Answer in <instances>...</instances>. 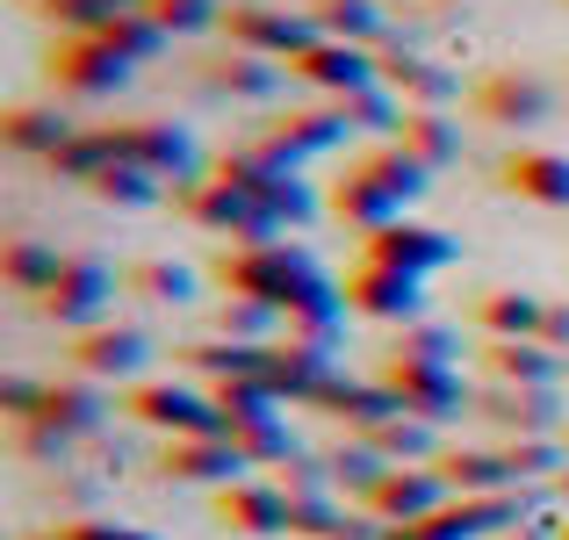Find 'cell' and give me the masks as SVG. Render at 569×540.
I'll use <instances>...</instances> for the list:
<instances>
[{
  "label": "cell",
  "mask_w": 569,
  "mask_h": 540,
  "mask_svg": "<svg viewBox=\"0 0 569 540\" xmlns=\"http://www.w3.org/2000/svg\"><path fill=\"white\" fill-rule=\"evenodd\" d=\"M498 368L505 374H556V360L533 353V347H498Z\"/></svg>",
  "instance_id": "obj_17"
},
{
  "label": "cell",
  "mask_w": 569,
  "mask_h": 540,
  "mask_svg": "<svg viewBox=\"0 0 569 540\" xmlns=\"http://www.w3.org/2000/svg\"><path fill=\"white\" fill-rule=\"evenodd\" d=\"M296 72H303V80H325V87H353V80H368L361 51H347V43H332V37H318L310 51H296Z\"/></svg>",
  "instance_id": "obj_7"
},
{
  "label": "cell",
  "mask_w": 569,
  "mask_h": 540,
  "mask_svg": "<svg viewBox=\"0 0 569 540\" xmlns=\"http://www.w3.org/2000/svg\"><path fill=\"white\" fill-rule=\"evenodd\" d=\"M217 519L238 527V533H281V527H289V498L246 483V490H223V498H217Z\"/></svg>",
  "instance_id": "obj_4"
},
{
  "label": "cell",
  "mask_w": 569,
  "mask_h": 540,
  "mask_svg": "<svg viewBox=\"0 0 569 540\" xmlns=\"http://www.w3.org/2000/svg\"><path fill=\"white\" fill-rule=\"evenodd\" d=\"M144 289L152 296H188V274L181 267H144Z\"/></svg>",
  "instance_id": "obj_19"
},
{
  "label": "cell",
  "mask_w": 569,
  "mask_h": 540,
  "mask_svg": "<svg viewBox=\"0 0 569 540\" xmlns=\"http://www.w3.org/2000/svg\"><path fill=\"white\" fill-rule=\"evenodd\" d=\"M231 469H238L231 447H202V440H181L167 454V476H188V483H202V476H231Z\"/></svg>",
  "instance_id": "obj_10"
},
{
  "label": "cell",
  "mask_w": 569,
  "mask_h": 540,
  "mask_svg": "<svg viewBox=\"0 0 569 540\" xmlns=\"http://www.w3.org/2000/svg\"><path fill=\"white\" fill-rule=\"evenodd\" d=\"M144 14L159 22V37H188V29H209L217 22V0H144Z\"/></svg>",
  "instance_id": "obj_12"
},
{
  "label": "cell",
  "mask_w": 569,
  "mask_h": 540,
  "mask_svg": "<svg viewBox=\"0 0 569 540\" xmlns=\"http://www.w3.org/2000/svg\"><path fill=\"white\" fill-rule=\"evenodd\" d=\"M318 29H332L339 37H376V8L368 0H318Z\"/></svg>",
  "instance_id": "obj_14"
},
{
  "label": "cell",
  "mask_w": 569,
  "mask_h": 540,
  "mask_svg": "<svg viewBox=\"0 0 569 540\" xmlns=\"http://www.w3.org/2000/svg\"><path fill=\"white\" fill-rule=\"evenodd\" d=\"M138 418H152V426H181L188 440H202V432H209V403L194 397V389H173V397H138Z\"/></svg>",
  "instance_id": "obj_8"
},
{
  "label": "cell",
  "mask_w": 569,
  "mask_h": 540,
  "mask_svg": "<svg viewBox=\"0 0 569 540\" xmlns=\"http://www.w3.org/2000/svg\"><path fill=\"white\" fill-rule=\"evenodd\" d=\"M548 318V303H533V296H483L476 303V324H483L490 339H533Z\"/></svg>",
  "instance_id": "obj_6"
},
{
  "label": "cell",
  "mask_w": 569,
  "mask_h": 540,
  "mask_svg": "<svg viewBox=\"0 0 569 540\" xmlns=\"http://www.w3.org/2000/svg\"><path fill=\"white\" fill-rule=\"evenodd\" d=\"M476 116H490V123H541L548 116V87L519 80V72H498V80L476 87Z\"/></svg>",
  "instance_id": "obj_2"
},
{
  "label": "cell",
  "mask_w": 569,
  "mask_h": 540,
  "mask_svg": "<svg viewBox=\"0 0 569 540\" xmlns=\"http://www.w3.org/2000/svg\"><path fill=\"white\" fill-rule=\"evenodd\" d=\"M101 296H109V274H101V267H87V260H66V274L43 289V303H51L58 318H87Z\"/></svg>",
  "instance_id": "obj_5"
},
{
  "label": "cell",
  "mask_w": 569,
  "mask_h": 540,
  "mask_svg": "<svg viewBox=\"0 0 569 540\" xmlns=\"http://www.w3.org/2000/svg\"><path fill=\"white\" fill-rule=\"evenodd\" d=\"M541 339H569V310L548 303V318H541Z\"/></svg>",
  "instance_id": "obj_20"
},
{
  "label": "cell",
  "mask_w": 569,
  "mask_h": 540,
  "mask_svg": "<svg viewBox=\"0 0 569 540\" xmlns=\"http://www.w3.org/2000/svg\"><path fill=\"white\" fill-rule=\"evenodd\" d=\"M353 303H361V310H411L403 267H361V281H353Z\"/></svg>",
  "instance_id": "obj_9"
},
{
  "label": "cell",
  "mask_w": 569,
  "mask_h": 540,
  "mask_svg": "<svg viewBox=\"0 0 569 540\" xmlns=\"http://www.w3.org/2000/svg\"><path fill=\"white\" fill-rule=\"evenodd\" d=\"M376 252H397V260H403V274H411L418 260H440L447 246H440V238H411V231H389V238H382Z\"/></svg>",
  "instance_id": "obj_16"
},
{
  "label": "cell",
  "mask_w": 569,
  "mask_h": 540,
  "mask_svg": "<svg viewBox=\"0 0 569 540\" xmlns=\"http://www.w3.org/2000/svg\"><path fill=\"white\" fill-rule=\"evenodd\" d=\"M498 188L541 209H569V159L562 152H512L498 159Z\"/></svg>",
  "instance_id": "obj_1"
},
{
  "label": "cell",
  "mask_w": 569,
  "mask_h": 540,
  "mask_svg": "<svg viewBox=\"0 0 569 540\" xmlns=\"http://www.w3.org/2000/svg\"><path fill=\"white\" fill-rule=\"evenodd\" d=\"M223 29H231L238 43H252V51H310V43H318L303 22H289V14H274V8H231Z\"/></svg>",
  "instance_id": "obj_3"
},
{
  "label": "cell",
  "mask_w": 569,
  "mask_h": 540,
  "mask_svg": "<svg viewBox=\"0 0 569 540\" xmlns=\"http://www.w3.org/2000/svg\"><path fill=\"white\" fill-rule=\"evenodd\" d=\"M58 274H66V260H58V252H43V246H22V238L8 246V281H14V289H51Z\"/></svg>",
  "instance_id": "obj_11"
},
{
  "label": "cell",
  "mask_w": 569,
  "mask_h": 540,
  "mask_svg": "<svg viewBox=\"0 0 569 540\" xmlns=\"http://www.w3.org/2000/svg\"><path fill=\"white\" fill-rule=\"evenodd\" d=\"M144 360V339L138 332H123V339H80V368H116V374H130Z\"/></svg>",
  "instance_id": "obj_13"
},
{
  "label": "cell",
  "mask_w": 569,
  "mask_h": 540,
  "mask_svg": "<svg viewBox=\"0 0 569 540\" xmlns=\"http://www.w3.org/2000/svg\"><path fill=\"white\" fill-rule=\"evenodd\" d=\"M217 80H223V87H267L274 72H267V66H246V58H231V66H217Z\"/></svg>",
  "instance_id": "obj_18"
},
{
  "label": "cell",
  "mask_w": 569,
  "mask_h": 540,
  "mask_svg": "<svg viewBox=\"0 0 569 540\" xmlns=\"http://www.w3.org/2000/svg\"><path fill=\"white\" fill-rule=\"evenodd\" d=\"M432 504V483L426 476H389V483H376V512H403V519H418Z\"/></svg>",
  "instance_id": "obj_15"
}]
</instances>
